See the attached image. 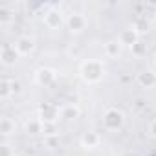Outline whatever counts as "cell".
<instances>
[{
  "label": "cell",
  "instance_id": "6da1fadb",
  "mask_svg": "<svg viewBox=\"0 0 156 156\" xmlns=\"http://www.w3.org/2000/svg\"><path fill=\"white\" fill-rule=\"evenodd\" d=\"M81 73L83 77L88 81V83H98L103 79L105 75V68L99 61H87L83 66H81Z\"/></svg>",
  "mask_w": 156,
  "mask_h": 156
},
{
  "label": "cell",
  "instance_id": "7a4b0ae2",
  "mask_svg": "<svg viewBox=\"0 0 156 156\" xmlns=\"http://www.w3.org/2000/svg\"><path fill=\"white\" fill-rule=\"evenodd\" d=\"M103 125L108 130H118L123 125V114L118 108H108L105 112V116H103Z\"/></svg>",
  "mask_w": 156,
  "mask_h": 156
},
{
  "label": "cell",
  "instance_id": "3957f363",
  "mask_svg": "<svg viewBox=\"0 0 156 156\" xmlns=\"http://www.w3.org/2000/svg\"><path fill=\"white\" fill-rule=\"evenodd\" d=\"M19 57H20V53L15 48V44H4L2 50H0V59H2L4 66H13L19 61Z\"/></svg>",
  "mask_w": 156,
  "mask_h": 156
},
{
  "label": "cell",
  "instance_id": "277c9868",
  "mask_svg": "<svg viewBox=\"0 0 156 156\" xmlns=\"http://www.w3.org/2000/svg\"><path fill=\"white\" fill-rule=\"evenodd\" d=\"M39 116H41V121H42V123H53V121L59 118V110H57L53 105L44 103V105L39 107Z\"/></svg>",
  "mask_w": 156,
  "mask_h": 156
},
{
  "label": "cell",
  "instance_id": "5b68a950",
  "mask_svg": "<svg viewBox=\"0 0 156 156\" xmlns=\"http://www.w3.org/2000/svg\"><path fill=\"white\" fill-rule=\"evenodd\" d=\"M35 79H37L39 85L48 87V85H51L53 79H55V72L50 70V68H41V70H37V73H35Z\"/></svg>",
  "mask_w": 156,
  "mask_h": 156
},
{
  "label": "cell",
  "instance_id": "8992f818",
  "mask_svg": "<svg viewBox=\"0 0 156 156\" xmlns=\"http://www.w3.org/2000/svg\"><path fill=\"white\" fill-rule=\"evenodd\" d=\"M15 48L19 50L20 55H30V53L35 50V42H33L30 37H20V39L15 42Z\"/></svg>",
  "mask_w": 156,
  "mask_h": 156
},
{
  "label": "cell",
  "instance_id": "52a82bcc",
  "mask_svg": "<svg viewBox=\"0 0 156 156\" xmlns=\"http://www.w3.org/2000/svg\"><path fill=\"white\" fill-rule=\"evenodd\" d=\"M138 42V31L134 28H129V30H123L121 35H119V44H127V46H134Z\"/></svg>",
  "mask_w": 156,
  "mask_h": 156
},
{
  "label": "cell",
  "instance_id": "ba28073f",
  "mask_svg": "<svg viewBox=\"0 0 156 156\" xmlns=\"http://www.w3.org/2000/svg\"><path fill=\"white\" fill-rule=\"evenodd\" d=\"M44 22H46V26H48V28H51V30L59 28V26L62 24L61 11H57V9H51V11H48V13H46V17H44Z\"/></svg>",
  "mask_w": 156,
  "mask_h": 156
},
{
  "label": "cell",
  "instance_id": "9c48e42d",
  "mask_svg": "<svg viewBox=\"0 0 156 156\" xmlns=\"http://www.w3.org/2000/svg\"><path fill=\"white\" fill-rule=\"evenodd\" d=\"M68 26H70L72 31H81V30H85V26H87V19H85L83 15H79V13H73V15H70V19H68Z\"/></svg>",
  "mask_w": 156,
  "mask_h": 156
},
{
  "label": "cell",
  "instance_id": "30bf717a",
  "mask_svg": "<svg viewBox=\"0 0 156 156\" xmlns=\"http://www.w3.org/2000/svg\"><path fill=\"white\" fill-rule=\"evenodd\" d=\"M81 143H83V147L94 149V147H98V143H99V134H98V132H94V130L85 132V134L81 136Z\"/></svg>",
  "mask_w": 156,
  "mask_h": 156
},
{
  "label": "cell",
  "instance_id": "8fae6325",
  "mask_svg": "<svg viewBox=\"0 0 156 156\" xmlns=\"http://www.w3.org/2000/svg\"><path fill=\"white\" fill-rule=\"evenodd\" d=\"M138 83L145 88H152L156 85V75L152 72H141L140 77H138Z\"/></svg>",
  "mask_w": 156,
  "mask_h": 156
},
{
  "label": "cell",
  "instance_id": "7c38bea8",
  "mask_svg": "<svg viewBox=\"0 0 156 156\" xmlns=\"http://www.w3.org/2000/svg\"><path fill=\"white\" fill-rule=\"evenodd\" d=\"M0 132H2V136H11L15 132V121L11 118L4 116L0 119Z\"/></svg>",
  "mask_w": 156,
  "mask_h": 156
},
{
  "label": "cell",
  "instance_id": "4fadbf2b",
  "mask_svg": "<svg viewBox=\"0 0 156 156\" xmlns=\"http://www.w3.org/2000/svg\"><path fill=\"white\" fill-rule=\"evenodd\" d=\"M42 129H44V123L41 119H28L26 121V132L28 134H39V132H42Z\"/></svg>",
  "mask_w": 156,
  "mask_h": 156
},
{
  "label": "cell",
  "instance_id": "5bb4252c",
  "mask_svg": "<svg viewBox=\"0 0 156 156\" xmlns=\"http://www.w3.org/2000/svg\"><path fill=\"white\" fill-rule=\"evenodd\" d=\"M119 50H121L119 41H110V42H107V44H105V51H107V55H108V57H118Z\"/></svg>",
  "mask_w": 156,
  "mask_h": 156
},
{
  "label": "cell",
  "instance_id": "9a60e30c",
  "mask_svg": "<svg viewBox=\"0 0 156 156\" xmlns=\"http://www.w3.org/2000/svg\"><path fill=\"white\" fill-rule=\"evenodd\" d=\"M11 94H15L13 88H11V81L4 79L2 83H0V98H2V99H8Z\"/></svg>",
  "mask_w": 156,
  "mask_h": 156
},
{
  "label": "cell",
  "instance_id": "2e32d148",
  "mask_svg": "<svg viewBox=\"0 0 156 156\" xmlns=\"http://www.w3.org/2000/svg\"><path fill=\"white\" fill-rule=\"evenodd\" d=\"M61 116H62V118H66V119H75L77 116H79V108L73 107V105H68V107H64V108H62Z\"/></svg>",
  "mask_w": 156,
  "mask_h": 156
},
{
  "label": "cell",
  "instance_id": "e0dca14e",
  "mask_svg": "<svg viewBox=\"0 0 156 156\" xmlns=\"http://www.w3.org/2000/svg\"><path fill=\"white\" fill-rule=\"evenodd\" d=\"M11 20H13V11H11L9 8L2 6V8H0V22H2V24H8V22H11Z\"/></svg>",
  "mask_w": 156,
  "mask_h": 156
},
{
  "label": "cell",
  "instance_id": "ac0fdd59",
  "mask_svg": "<svg viewBox=\"0 0 156 156\" xmlns=\"http://www.w3.org/2000/svg\"><path fill=\"white\" fill-rule=\"evenodd\" d=\"M0 156H15V149L8 143H2V147H0Z\"/></svg>",
  "mask_w": 156,
  "mask_h": 156
},
{
  "label": "cell",
  "instance_id": "d6986e66",
  "mask_svg": "<svg viewBox=\"0 0 156 156\" xmlns=\"http://www.w3.org/2000/svg\"><path fill=\"white\" fill-rule=\"evenodd\" d=\"M130 50H132L136 55H141V53H143V42H136V44H134Z\"/></svg>",
  "mask_w": 156,
  "mask_h": 156
},
{
  "label": "cell",
  "instance_id": "ffe728a7",
  "mask_svg": "<svg viewBox=\"0 0 156 156\" xmlns=\"http://www.w3.org/2000/svg\"><path fill=\"white\" fill-rule=\"evenodd\" d=\"M149 132H151V136H152V138H156V119L151 123V127H149Z\"/></svg>",
  "mask_w": 156,
  "mask_h": 156
},
{
  "label": "cell",
  "instance_id": "44dd1931",
  "mask_svg": "<svg viewBox=\"0 0 156 156\" xmlns=\"http://www.w3.org/2000/svg\"><path fill=\"white\" fill-rule=\"evenodd\" d=\"M11 88H13V92H19V90H20V85L15 83V81H11Z\"/></svg>",
  "mask_w": 156,
  "mask_h": 156
},
{
  "label": "cell",
  "instance_id": "7402d4cb",
  "mask_svg": "<svg viewBox=\"0 0 156 156\" xmlns=\"http://www.w3.org/2000/svg\"><path fill=\"white\" fill-rule=\"evenodd\" d=\"M154 62H156V55H154Z\"/></svg>",
  "mask_w": 156,
  "mask_h": 156
}]
</instances>
